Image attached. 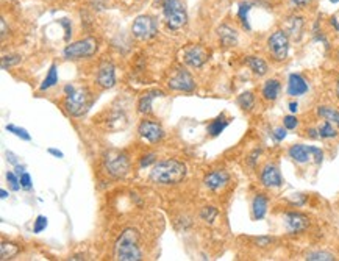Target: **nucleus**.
Segmentation results:
<instances>
[{"label":"nucleus","mask_w":339,"mask_h":261,"mask_svg":"<svg viewBox=\"0 0 339 261\" xmlns=\"http://www.w3.org/2000/svg\"><path fill=\"white\" fill-rule=\"evenodd\" d=\"M186 177V166L178 159L159 161L150 171V180L158 185H177Z\"/></svg>","instance_id":"nucleus-1"},{"label":"nucleus","mask_w":339,"mask_h":261,"mask_svg":"<svg viewBox=\"0 0 339 261\" xmlns=\"http://www.w3.org/2000/svg\"><path fill=\"white\" fill-rule=\"evenodd\" d=\"M114 256L119 261H139L143 252L139 249V233L134 228H125L114 246Z\"/></svg>","instance_id":"nucleus-2"},{"label":"nucleus","mask_w":339,"mask_h":261,"mask_svg":"<svg viewBox=\"0 0 339 261\" xmlns=\"http://www.w3.org/2000/svg\"><path fill=\"white\" fill-rule=\"evenodd\" d=\"M94 104V97L88 88H77L72 94L66 95L64 99V108L74 117H82L89 111V108Z\"/></svg>","instance_id":"nucleus-3"},{"label":"nucleus","mask_w":339,"mask_h":261,"mask_svg":"<svg viewBox=\"0 0 339 261\" xmlns=\"http://www.w3.org/2000/svg\"><path fill=\"white\" fill-rule=\"evenodd\" d=\"M163 13L166 24L171 30H178L186 25L188 14L180 0H163Z\"/></svg>","instance_id":"nucleus-4"},{"label":"nucleus","mask_w":339,"mask_h":261,"mask_svg":"<svg viewBox=\"0 0 339 261\" xmlns=\"http://www.w3.org/2000/svg\"><path fill=\"white\" fill-rule=\"evenodd\" d=\"M267 49L275 61H285L288 58L289 49H291L289 35L285 30H280V28L275 30L267 39Z\"/></svg>","instance_id":"nucleus-5"},{"label":"nucleus","mask_w":339,"mask_h":261,"mask_svg":"<svg viewBox=\"0 0 339 261\" xmlns=\"http://www.w3.org/2000/svg\"><path fill=\"white\" fill-rule=\"evenodd\" d=\"M105 169L107 172L114 177V178H122L128 174L130 169V159L124 152H117V150H111L107 153L105 156Z\"/></svg>","instance_id":"nucleus-6"},{"label":"nucleus","mask_w":339,"mask_h":261,"mask_svg":"<svg viewBox=\"0 0 339 261\" xmlns=\"http://www.w3.org/2000/svg\"><path fill=\"white\" fill-rule=\"evenodd\" d=\"M95 52H97V41L94 38H85L67 44L63 50V55L66 59H80V58H89Z\"/></svg>","instance_id":"nucleus-7"},{"label":"nucleus","mask_w":339,"mask_h":261,"mask_svg":"<svg viewBox=\"0 0 339 261\" xmlns=\"http://www.w3.org/2000/svg\"><path fill=\"white\" fill-rule=\"evenodd\" d=\"M131 33L134 38L143 39V41L152 39L158 33V22L155 17L147 16V14L138 16L131 25Z\"/></svg>","instance_id":"nucleus-8"},{"label":"nucleus","mask_w":339,"mask_h":261,"mask_svg":"<svg viewBox=\"0 0 339 261\" xmlns=\"http://www.w3.org/2000/svg\"><path fill=\"white\" fill-rule=\"evenodd\" d=\"M283 220H285V227H286L288 233H291V235L302 233L310 227V217L303 213H298V211L285 213Z\"/></svg>","instance_id":"nucleus-9"},{"label":"nucleus","mask_w":339,"mask_h":261,"mask_svg":"<svg viewBox=\"0 0 339 261\" xmlns=\"http://www.w3.org/2000/svg\"><path fill=\"white\" fill-rule=\"evenodd\" d=\"M138 133H139V136H141L144 141H147V143H150V144H155V143H158V141H161V139L164 138V130H163V127H161L158 122L150 121V119L141 121V124H139V127H138Z\"/></svg>","instance_id":"nucleus-10"},{"label":"nucleus","mask_w":339,"mask_h":261,"mask_svg":"<svg viewBox=\"0 0 339 261\" xmlns=\"http://www.w3.org/2000/svg\"><path fill=\"white\" fill-rule=\"evenodd\" d=\"M167 85L172 91H180V92H194L195 91V82H194L192 75L185 69H178L175 75L169 78Z\"/></svg>","instance_id":"nucleus-11"},{"label":"nucleus","mask_w":339,"mask_h":261,"mask_svg":"<svg viewBox=\"0 0 339 261\" xmlns=\"http://www.w3.org/2000/svg\"><path fill=\"white\" fill-rule=\"evenodd\" d=\"M260 182L266 188H280L283 185V177L277 165L267 163L260 172Z\"/></svg>","instance_id":"nucleus-12"},{"label":"nucleus","mask_w":339,"mask_h":261,"mask_svg":"<svg viewBox=\"0 0 339 261\" xmlns=\"http://www.w3.org/2000/svg\"><path fill=\"white\" fill-rule=\"evenodd\" d=\"M183 59L191 68H202L208 59V53L202 46H189L183 50Z\"/></svg>","instance_id":"nucleus-13"},{"label":"nucleus","mask_w":339,"mask_h":261,"mask_svg":"<svg viewBox=\"0 0 339 261\" xmlns=\"http://www.w3.org/2000/svg\"><path fill=\"white\" fill-rule=\"evenodd\" d=\"M97 85L104 89H111L116 85V68L113 63H104L98 68Z\"/></svg>","instance_id":"nucleus-14"},{"label":"nucleus","mask_w":339,"mask_h":261,"mask_svg":"<svg viewBox=\"0 0 339 261\" xmlns=\"http://www.w3.org/2000/svg\"><path fill=\"white\" fill-rule=\"evenodd\" d=\"M228 182H230V175L224 169H216V171L207 174L205 178H203V185H205L210 191H219V189L225 188Z\"/></svg>","instance_id":"nucleus-15"},{"label":"nucleus","mask_w":339,"mask_h":261,"mask_svg":"<svg viewBox=\"0 0 339 261\" xmlns=\"http://www.w3.org/2000/svg\"><path fill=\"white\" fill-rule=\"evenodd\" d=\"M310 89L307 80H305L300 74H291L289 78H288V88H286V92L288 95H292V97H300L303 94H307Z\"/></svg>","instance_id":"nucleus-16"},{"label":"nucleus","mask_w":339,"mask_h":261,"mask_svg":"<svg viewBox=\"0 0 339 261\" xmlns=\"http://www.w3.org/2000/svg\"><path fill=\"white\" fill-rule=\"evenodd\" d=\"M164 92L159 91V89H152V91H147L144 92L141 97H139V102H138V111L141 114H150L153 110V101L156 97H163Z\"/></svg>","instance_id":"nucleus-17"},{"label":"nucleus","mask_w":339,"mask_h":261,"mask_svg":"<svg viewBox=\"0 0 339 261\" xmlns=\"http://www.w3.org/2000/svg\"><path fill=\"white\" fill-rule=\"evenodd\" d=\"M282 92V83L277 78H269L264 82L263 88H261V95L263 99L267 102H274L278 99V95Z\"/></svg>","instance_id":"nucleus-18"},{"label":"nucleus","mask_w":339,"mask_h":261,"mask_svg":"<svg viewBox=\"0 0 339 261\" xmlns=\"http://www.w3.org/2000/svg\"><path fill=\"white\" fill-rule=\"evenodd\" d=\"M217 36L221 39V44L225 47H233L238 44V31L227 24H222L217 28Z\"/></svg>","instance_id":"nucleus-19"},{"label":"nucleus","mask_w":339,"mask_h":261,"mask_svg":"<svg viewBox=\"0 0 339 261\" xmlns=\"http://www.w3.org/2000/svg\"><path fill=\"white\" fill-rule=\"evenodd\" d=\"M269 208V199L264 194H256L252 200V217L253 220H261L264 219L266 213Z\"/></svg>","instance_id":"nucleus-20"},{"label":"nucleus","mask_w":339,"mask_h":261,"mask_svg":"<svg viewBox=\"0 0 339 261\" xmlns=\"http://www.w3.org/2000/svg\"><path fill=\"white\" fill-rule=\"evenodd\" d=\"M289 156L295 161L300 163V165H305L308 163L311 158V152H310V146H303V144H294L289 147Z\"/></svg>","instance_id":"nucleus-21"},{"label":"nucleus","mask_w":339,"mask_h":261,"mask_svg":"<svg viewBox=\"0 0 339 261\" xmlns=\"http://www.w3.org/2000/svg\"><path fill=\"white\" fill-rule=\"evenodd\" d=\"M246 63H247V66L252 69V72L255 75H258V77H264L267 74V71H269L267 63L261 56H255V55L253 56H247Z\"/></svg>","instance_id":"nucleus-22"},{"label":"nucleus","mask_w":339,"mask_h":261,"mask_svg":"<svg viewBox=\"0 0 339 261\" xmlns=\"http://www.w3.org/2000/svg\"><path fill=\"white\" fill-rule=\"evenodd\" d=\"M303 25H305V19L300 16H291L288 17V28L285 30L289 36H294L295 39H298L302 36L303 31Z\"/></svg>","instance_id":"nucleus-23"},{"label":"nucleus","mask_w":339,"mask_h":261,"mask_svg":"<svg viewBox=\"0 0 339 261\" xmlns=\"http://www.w3.org/2000/svg\"><path fill=\"white\" fill-rule=\"evenodd\" d=\"M228 119H225V116L224 114H221L219 117H216L214 121H211L210 124H208V127H207V132H208V135L210 136H219L224 130L227 128V125H228Z\"/></svg>","instance_id":"nucleus-24"},{"label":"nucleus","mask_w":339,"mask_h":261,"mask_svg":"<svg viewBox=\"0 0 339 261\" xmlns=\"http://www.w3.org/2000/svg\"><path fill=\"white\" fill-rule=\"evenodd\" d=\"M317 114L324 119L331 122L333 125H336L339 128V111L333 107H327V105H321L317 107Z\"/></svg>","instance_id":"nucleus-25"},{"label":"nucleus","mask_w":339,"mask_h":261,"mask_svg":"<svg viewBox=\"0 0 339 261\" xmlns=\"http://www.w3.org/2000/svg\"><path fill=\"white\" fill-rule=\"evenodd\" d=\"M252 7H253V4L249 2V0H244V2H241L240 7H238V19H240L241 25H243L247 31L252 30L250 22H249V13H250Z\"/></svg>","instance_id":"nucleus-26"},{"label":"nucleus","mask_w":339,"mask_h":261,"mask_svg":"<svg viewBox=\"0 0 339 261\" xmlns=\"http://www.w3.org/2000/svg\"><path fill=\"white\" fill-rule=\"evenodd\" d=\"M56 83H58V68H56V64H52V66L49 68V72H47L46 78L43 80V83L39 86V89L47 91V89L53 88Z\"/></svg>","instance_id":"nucleus-27"},{"label":"nucleus","mask_w":339,"mask_h":261,"mask_svg":"<svg viewBox=\"0 0 339 261\" xmlns=\"http://www.w3.org/2000/svg\"><path fill=\"white\" fill-rule=\"evenodd\" d=\"M238 105L243 108V110H252L253 107H255V95H253V92H250V91H246V92H243L241 95H238Z\"/></svg>","instance_id":"nucleus-28"},{"label":"nucleus","mask_w":339,"mask_h":261,"mask_svg":"<svg viewBox=\"0 0 339 261\" xmlns=\"http://www.w3.org/2000/svg\"><path fill=\"white\" fill-rule=\"evenodd\" d=\"M319 136L322 139H330V138H336L337 136V130L334 128V125L328 121H325L319 128Z\"/></svg>","instance_id":"nucleus-29"},{"label":"nucleus","mask_w":339,"mask_h":261,"mask_svg":"<svg viewBox=\"0 0 339 261\" xmlns=\"http://www.w3.org/2000/svg\"><path fill=\"white\" fill-rule=\"evenodd\" d=\"M17 252L19 247L11 243H2V246H0V256H2V259H11L14 255H17Z\"/></svg>","instance_id":"nucleus-30"},{"label":"nucleus","mask_w":339,"mask_h":261,"mask_svg":"<svg viewBox=\"0 0 339 261\" xmlns=\"http://www.w3.org/2000/svg\"><path fill=\"white\" fill-rule=\"evenodd\" d=\"M7 132L16 135V136L21 138L22 141H31V136H30V133L27 132V130L22 128V127H17V125H14V124H8V125H7Z\"/></svg>","instance_id":"nucleus-31"},{"label":"nucleus","mask_w":339,"mask_h":261,"mask_svg":"<svg viewBox=\"0 0 339 261\" xmlns=\"http://www.w3.org/2000/svg\"><path fill=\"white\" fill-rule=\"evenodd\" d=\"M217 214H219V211L214 207H205V208H202V211H200V217L207 224H213L216 220Z\"/></svg>","instance_id":"nucleus-32"},{"label":"nucleus","mask_w":339,"mask_h":261,"mask_svg":"<svg viewBox=\"0 0 339 261\" xmlns=\"http://www.w3.org/2000/svg\"><path fill=\"white\" fill-rule=\"evenodd\" d=\"M307 259L308 261H333L336 258L330 252H311L307 255Z\"/></svg>","instance_id":"nucleus-33"},{"label":"nucleus","mask_w":339,"mask_h":261,"mask_svg":"<svg viewBox=\"0 0 339 261\" xmlns=\"http://www.w3.org/2000/svg\"><path fill=\"white\" fill-rule=\"evenodd\" d=\"M21 55H4L2 56V69L7 71L13 66H16V64L21 63Z\"/></svg>","instance_id":"nucleus-34"},{"label":"nucleus","mask_w":339,"mask_h":261,"mask_svg":"<svg viewBox=\"0 0 339 261\" xmlns=\"http://www.w3.org/2000/svg\"><path fill=\"white\" fill-rule=\"evenodd\" d=\"M7 182H8L11 191H19V189L22 188V186H21V178L16 175L14 171H8V172H7Z\"/></svg>","instance_id":"nucleus-35"},{"label":"nucleus","mask_w":339,"mask_h":261,"mask_svg":"<svg viewBox=\"0 0 339 261\" xmlns=\"http://www.w3.org/2000/svg\"><path fill=\"white\" fill-rule=\"evenodd\" d=\"M47 217L46 216H38L36 217V220H35V227H33V232L35 233H41V232H44L46 228H47Z\"/></svg>","instance_id":"nucleus-36"},{"label":"nucleus","mask_w":339,"mask_h":261,"mask_svg":"<svg viewBox=\"0 0 339 261\" xmlns=\"http://www.w3.org/2000/svg\"><path fill=\"white\" fill-rule=\"evenodd\" d=\"M289 2L297 10H307V8H310L316 2V0H289Z\"/></svg>","instance_id":"nucleus-37"},{"label":"nucleus","mask_w":339,"mask_h":261,"mask_svg":"<svg viewBox=\"0 0 339 261\" xmlns=\"http://www.w3.org/2000/svg\"><path fill=\"white\" fill-rule=\"evenodd\" d=\"M310 152H311V158H314L316 165H322L324 161V150L314 146H310Z\"/></svg>","instance_id":"nucleus-38"},{"label":"nucleus","mask_w":339,"mask_h":261,"mask_svg":"<svg viewBox=\"0 0 339 261\" xmlns=\"http://www.w3.org/2000/svg\"><path fill=\"white\" fill-rule=\"evenodd\" d=\"M297 125H298V119H297L294 114L285 116V119H283V127H286L288 130H295Z\"/></svg>","instance_id":"nucleus-39"},{"label":"nucleus","mask_w":339,"mask_h":261,"mask_svg":"<svg viewBox=\"0 0 339 261\" xmlns=\"http://www.w3.org/2000/svg\"><path fill=\"white\" fill-rule=\"evenodd\" d=\"M286 135H288V128L286 127H278V128H275L274 132H272V138L277 143H282L286 138Z\"/></svg>","instance_id":"nucleus-40"},{"label":"nucleus","mask_w":339,"mask_h":261,"mask_svg":"<svg viewBox=\"0 0 339 261\" xmlns=\"http://www.w3.org/2000/svg\"><path fill=\"white\" fill-rule=\"evenodd\" d=\"M155 159H156V155L155 153H147V155H144L143 158H141V161H139V166L144 169V168H149L152 163H155Z\"/></svg>","instance_id":"nucleus-41"},{"label":"nucleus","mask_w":339,"mask_h":261,"mask_svg":"<svg viewBox=\"0 0 339 261\" xmlns=\"http://www.w3.org/2000/svg\"><path fill=\"white\" fill-rule=\"evenodd\" d=\"M21 186H22V189H25V191H30V189H31L33 183H31V177H30L28 172H24V174L21 175Z\"/></svg>","instance_id":"nucleus-42"},{"label":"nucleus","mask_w":339,"mask_h":261,"mask_svg":"<svg viewBox=\"0 0 339 261\" xmlns=\"http://www.w3.org/2000/svg\"><path fill=\"white\" fill-rule=\"evenodd\" d=\"M59 24H61V25L64 27V30H66L64 39H66V41H69V39H71V35H72V25H71V22L67 21V19H61Z\"/></svg>","instance_id":"nucleus-43"},{"label":"nucleus","mask_w":339,"mask_h":261,"mask_svg":"<svg viewBox=\"0 0 339 261\" xmlns=\"http://www.w3.org/2000/svg\"><path fill=\"white\" fill-rule=\"evenodd\" d=\"M261 149H255L250 155H249V159H247V163H249V166L250 168H255L256 166V161H258V156L261 155Z\"/></svg>","instance_id":"nucleus-44"},{"label":"nucleus","mask_w":339,"mask_h":261,"mask_svg":"<svg viewBox=\"0 0 339 261\" xmlns=\"http://www.w3.org/2000/svg\"><path fill=\"white\" fill-rule=\"evenodd\" d=\"M255 243H256V246H260V247H267V246H270V244L274 243V239L270 238V236H260V238L255 239Z\"/></svg>","instance_id":"nucleus-45"},{"label":"nucleus","mask_w":339,"mask_h":261,"mask_svg":"<svg viewBox=\"0 0 339 261\" xmlns=\"http://www.w3.org/2000/svg\"><path fill=\"white\" fill-rule=\"evenodd\" d=\"M5 156H7V161L10 163V165H13V166H17V165H19V158H17V155L13 153L11 150H7V152H5Z\"/></svg>","instance_id":"nucleus-46"},{"label":"nucleus","mask_w":339,"mask_h":261,"mask_svg":"<svg viewBox=\"0 0 339 261\" xmlns=\"http://www.w3.org/2000/svg\"><path fill=\"white\" fill-rule=\"evenodd\" d=\"M50 155H53V156H56V158H64V153L61 152V150H58V149H53V147H50L49 150H47Z\"/></svg>","instance_id":"nucleus-47"},{"label":"nucleus","mask_w":339,"mask_h":261,"mask_svg":"<svg viewBox=\"0 0 339 261\" xmlns=\"http://www.w3.org/2000/svg\"><path fill=\"white\" fill-rule=\"evenodd\" d=\"M308 136L313 138V139L321 138V136H319V130H316V128H310V130H308Z\"/></svg>","instance_id":"nucleus-48"},{"label":"nucleus","mask_w":339,"mask_h":261,"mask_svg":"<svg viewBox=\"0 0 339 261\" xmlns=\"http://www.w3.org/2000/svg\"><path fill=\"white\" fill-rule=\"evenodd\" d=\"M330 25L336 30V33H339V21L336 17H330Z\"/></svg>","instance_id":"nucleus-49"},{"label":"nucleus","mask_w":339,"mask_h":261,"mask_svg":"<svg viewBox=\"0 0 339 261\" xmlns=\"http://www.w3.org/2000/svg\"><path fill=\"white\" fill-rule=\"evenodd\" d=\"M75 89H77V88H75L74 85H66V86H64V92H66V95L72 94V92H74Z\"/></svg>","instance_id":"nucleus-50"},{"label":"nucleus","mask_w":339,"mask_h":261,"mask_svg":"<svg viewBox=\"0 0 339 261\" xmlns=\"http://www.w3.org/2000/svg\"><path fill=\"white\" fill-rule=\"evenodd\" d=\"M14 172H16V175H17V177L21 178V175H22V174L25 172V168H24V166H19V165H17V166H14Z\"/></svg>","instance_id":"nucleus-51"},{"label":"nucleus","mask_w":339,"mask_h":261,"mask_svg":"<svg viewBox=\"0 0 339 261\" xmlns=\"http://www.w3.org/2000/svg\"><path fill=\"white\" fill-rule=\"evenodd\" d=\"M297 110H298V104L297 102H291L289 104V111L291 113H297Z\"/></svg>","instance_id":"nucleus-52"},{"label":"nucleus","mask_w":339,"mask_h":261,"mask_svg":"<svg viewBox=\"0 0 339 261\" xmlns=\"http://www.w3.org/2000/svg\"><path fill=\"white\" fill-rule=\"evenodd\" d=\"M7 36V22H5V19H2V39Z\"/></svg>","instance_id":"nucleus-53"},{"label":"nucleus","mask_w":339,"mask_h":261,"mask_svg":"<svg viewBox=\"0 0 339 261\" xmlns=\"http://www.w3.org/2000/svg\"><path fill=\"white\" fill-rule=\"evenodd\" d=\"M8 191L7 189H0V199H7L8 197Z\"/></svg>","instance_id":"nucleus-54"},{"label":"nucleus","mask_w":339,"mask_h":261,"mask_svg":"<svg viewBox=\"0 0 339 261\" xmlns=\"http://www.w3.org/2000/svg\"><path fill=\"white\" fill-rule=\"evenodd\" d=\"M336 95H337V99H339V77L336 80Z\"/></svg>","instance_id":"nucleus-55"},{"label":"nucleus","mask_w":339,"mask_h":261,"mask_svg":"<svg viewBox=\"0 0 339 261\" xmlns=\"http://www.w3.org/2000/svg\"><path fill=\"white\" fill-rule=\"evenodd\" d=\"M328 2H330V4H337L339 0H328Z\"/></svg>","instance_id":"nucleus-56"},{"label":"nucleus","mask_w":339,"mask_h":261,"mask_svg":"<svg viewBox=\"0 0 339 261\" xmlns=\"http://www.w3.org/2000/svg\"><path fill=\"white\" fill-rule=\"evenodd\" d=\"M336 58H337V61H339V49H337V52H336Z\"/></svg>","instance_id":"nucleus-57"}]
</instances>
